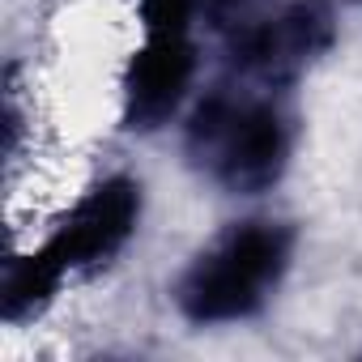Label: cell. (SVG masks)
<instances>
[{
    "label": "cell",
    "mask_w": 362,
    "mask_h": 362,
    "mask_svg": "<svg viewBox=\"0 0 362 362\" xmlns=\"http://www.w3.org/2000/svg\"><path fill=\"white\" fill-rule=\"evenodd\" d=\"M136 214H141V192L128 179H111L98 192H90L77 214L60 226V235L39 252L60 277L73 273V269H90V264H103L107 256H115L124 247V239L132 235L136 226Z\"/></svg>",
    "instance_id": "obj_4"
},
{
    "label": "cell",
    "mask_w": 362,
    "mask_h": 362,
    "mask_svg": "<svg viewBox=\"0 0 362 362\" xmlns=\"http://www.w3.org/2000/svg\"><path fill=\"white\" fill-rule=\"evenodd\" d=\"M290 260V235L269 222H252L235 235H226L214 252H205L192 273L184 277L179 303L197 324H222L252 315L264 294L277 286L281 269Z\"/></svg>",
    "instance_id": "obj_1"
},
{
    "label": "cell",
    "mask_w": 362,
    "mask_h": 362,
    "mask_svg": "<svg viewBox=\"0 0 362 362\" xmlns=\"http://www.w3.org/2000/svg\"><path fill=\"white\" fill-rule=\"evenodd\" d=\"M197 0H145V13L153 30H184V18Z\"/></svg>",
    "instance_id": "obj_6"
},
{
    "label": "cell",
    "mask_w": 362,
    "mask_h": 362,
    "mask_svg": "<svg viewBox=\"0 0 362 362\" xmlns=\"http://www.w3.org/2000/svg\"><path fill=\"white\" fill-rule=\"evenodd\" d=\"M332 39L324 0H286L277 13H243L235 22V60L264 77L298 73Z\"/></svg>",
    "instance_id": "obj_3"
},
{
    "label": "cell",
    "mask_w": 362,
    "mask_h": 362,
    "mask_svg": "<svg viewBox=\"0 0 362 362\" xmlns=\"http://www.w3.org/2000/svg\"><path fill=\"white\" fill-rule=\"evenodd\" d=\"M192 77V47L184 30H153L149 47L136 56L128 73V124L158 128L188 90Z\"/></svg>",
    "instance_id": "obj_5"
},
{
    "label": "cell",
    "mask_w": 362,
    "mask_h": 362,
    "mask_svg": "<svg viewBox=\"0 0 362 362\" xmlns=\"http://www.w3.org/2000/svg\"><path fill=\"white\" fill-rule=\"evenodd\" d=\"M192 149L230 192H264L286 166V124L264 103L218 94L192 115Z\"/></svg>",
    "instance_id": "obj_2"
}]
</instances>
